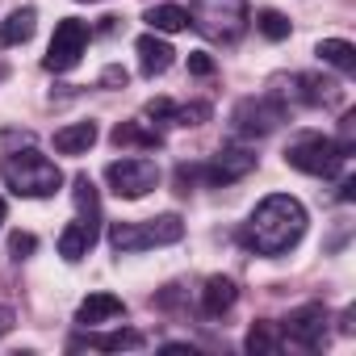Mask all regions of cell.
I'll return each instance as SVG.
<instances>
[{
	"label": "cell",
	"mask_w": 356,
	"mask_h": 356,
	"mask_svg": "<svg viewBox=\"0 0 356 356\" xmlns=\"http://www.w3.org/2000/svg\"><path fill=\"white\" fill-rule=\"evenodd\" d=\"M134 51H138V67H143V76H151V80H155V76H163V72L176 63V51H172L155 30H151V34H143V38L134 42Z\"/></svg>",
	"instance_id": "obj_12"
},
{
	"label": "cell",
	"mask_w": 356,
	"mask_h": 356,
	"mask_svg": "<svg viewBox=\"0 0 356 356\" xmlns=\"http://www.w3.org/2000/svg\"><path fill=\"white\" fill-rule=\"evenodd\" d=\"M256 30H260L268 42H285V38H289V17L277 13V9H260V13H256Z\"/></svg>",
	"instance_id": "obj_23"
},
{
	"label": "cell",
	"mask_w": 356,
	"mask_h": 356,
	"mask_svg": "<svg viewBox=\"0 0 356 356\" xmlns=\"http://www.w3.org/2000/svg\"><path fill=\"white\" fill-rule=\"evenodd\" d=\"M34 252H38V239H34L30 231H13V235H9V256H13V260H30Z\"/></svg>",
	"instance_id": "obj_26"
},
{
	"label": "cell",
	"mask_w": 356,
	"mask_h": 356,
	"mask_svg": "<svg viewBox=\"0 0 356 356\" xmlns=\"http://www.w3.org/2000/svg\"><path fill=\"white\" fill-rule=\"evenodd\" d=\"M172 109H176V105H172L168 97H155V101H147V109H143V113H147L151 122H172Z\"/></svg>",
	"instance_id": "obj_27"
},
{
	"label": "cell",
	"mask_w": 356,
	"mask_h": 356,
	"mask_svg": "<svg viewBox=\"0 0 356 356\" xmlns=\"http://www.w3.org/2000/svg\"><path fill=\"white\" fill-rule=\"evenodd\" d=\"M0 176L17 197H55L63 185V172L55 159H47L42 151H13L0 163Z\"/></svg>",
	"instance_id": "obj_2"
},
{
	"label": "cell",
	"mask_w": 356,
	"mask_h": 356,
	"mask_svg": "<svg viewBox=\"0 0 356 356\" xmlns=\"http://www.w3.org/2000/svg\"><path fill=\"white\" fill-rule=\"evenodd\" d=\"M206 118H210V105H206V101L176 105V109H172V122H176V126H202Z\"/></svg>",
	"instance_id": "obj_25"
},
{
	"label": "cell",
	"mask_w": 356,
	"mask_h": 356,
	"mask_svg": "<svg viewBox=\"0 0 356 356\" xmlns=\"http://www.w3.org/2000/svg\"><path fill=\"white\" fill-rule=\"evenodd\" d=\"M9 331H13V310H9V306H0V339H5Z\"/></svg>",
	"instance_id": "obj_31"
},
{
	"label": "cell",
	"mask_w": 356,
	"mask_h": 356,
	"mask_svg": "<svg viewBox=\"0 0 356 356\" xmlns=\"http://www.w3.org/2000/svg\"><path fill=\"white\" fill-rule=\"evenodd\" d=\"M343 159H348V151L327 134H302L285 147V163L306 176H335L343 168Z\"/></svg>",
	"instance_id": "obj_5"
},
{
	"label": "cell",
	"mask_w": 356,
	"mask_h": 356,
	"mask_svg": "<svg viewBox=\"0 0 356 356\" xmlns=\"http://www.w3.org/2000/svg\"><path fill=\"white\" fill-rule=\"evenodd\" d=\"M235 302H239V285H235L231 277H210V281H206V289H202V310H206L210 318H222Z\"/></svg>",
	"instance_id": "obj_15"
},
{
	"label": "cell",
	"mask_w": 356,
	"mask_h": 356,
	"mask_svg": "<svg viewBox=\"0 0 356 356\" xmlns=\"http://www.w3.org/2000/svg\"><path fill=\"white\" fill-rule=\"evenodd\" d=\"M185 239V222L181 214H159L147 222H113L109 227V243L113 252H147V248H168Z\"/></svg>",
	"instance_id": "obj_3"
},
{
	"label": "cell",
	"mask_w": 356,
	"mask_h": 356,
	"mask_svg": "<svg viewBox=\"0 0 356 356\" xmlns=\"http://www.w3.org/2000/svg\"><path fill=\"white\" fill-rule=\"evenodd\" d=\"M97 227H88L84 218H76V222H67L63 227V235H59V256L67 260V264H76V260H84L88 252H92V243H97Z\"/></svg>",
	"instance_id": "obj_13"
},
{
	"label": "cell",
	"mask_w": 356,
	"mask_h": 356,
	"mask_svg": "<svg viewBox=\"0 0 356 356\" xmlns=\"http://www.w3.org/2000/svg\"><path fill=\"white\" fill-rule=\"evenodd\" d=\"M243 348H248L252 356H277V352H281V331H277L273 323H252Z\"/></svg>",
	"instance_id": "obj_21"
},
{
	"label": "cell",
	"mask_w": 356,
	"mask_h": 356,
	"mask_svg": "<svg viewBox=\"0 0 356 356\" xmlns=\"http://www.w3.org/2000/svg\"><path fill=\"white\" fill-rule=\"evenodd\" d=\"M281 331H285L293 343H302V348H318L323 335H327V310H323V306H302V310H293V314L281 323Z\"/></svg>",
	"instance_id": "obj_10"
},
{
	"label": "cell",
	"mask_w": 356,
	"mask_h": 356,
	"mask_svg": "<svg viewBox=\"0 0 356 356\" xmlns=\"http://www.w3.org/2000/svg\"><path fill=\"white\" fill-rule=\"evenodd\" d=\"M105 181H109V189L122 202H138V197H147L159 185V168L147 155H126V159H113L105 168Z\"/></svg>",
	"instance_id": "obj_6"
},
{
	"label": "cell",
	"mask_w": 356,
	"mask_h": 356,
	"mask_svg": "<svg viewBox=\"0 0 356 356\" xmlns=\"http://www.w3.org/2000/svg\"><path fill=\"white\" fill-rule=\"evenodd\" d=\"M189 26H197L214 42H235L248 26V0H193Z\"/></svg>",
	"instance_id": "obj_4"
},
{
	"label": "cell",
	"mask_w": 356,
	"mask_h": 356,
	"mask_svg": "<svg viewBox=\"0 0 356 356\" xmlns=\"http://www.w3.org/2000/svg\"><path fill=\"white\" fill-rule=\"evenodd\" d=\"M72 185H76V210H80V218L101 231V197H97V185L88 181V176H76Z\"/></svg>",
	"instance_id": "obj_20"
},
{
	"label": "cell",
	"mask_w": 356,
	"mask_h": 356,
	"mask_svg": "<svg viewBox=\"0 0 356 356\" xmlns=\"http://www.w3.org/2000/svg\"><path fill=\"white\" fill-rule=\"evenodd\" d=\"M5 214H9V206H5V197H0V227H5Z\"/></svg>",
	"instance_id": "obj_33"
},
{
	"label": "cell",
	"mask_w": 356,
	"mask_h": 356,
	"mask_svg": "<svg viewBox=\"0 0 356 356\" xmlns=\"http://www.w3.org/2000/svg\"><path fill=\"white\" fill-rule=\"evenodd\" d=\"M88 38H92L88 22H80V17H63V22L55 26V34H51V47H47V59H42V67H47V72H55V76L72 72V67L84 59V51H88Z\"/></svg>",
	"instance_id": "obj_7"
},
{
	"label": "cell",
	"mask_w": 356,
	"mask_h": 356,
	"mask_svg": "<svg viewBox=\"0 0 356 356\" xmlns=\"http://www.w3.org/2000/svg\"><path fill=\"white\" fill-rule=\"evenodd\" d=\"M143 22L155 34H181V30H189V9H181V5H151L143 13Z\"/></svg>",
	"instance_id": "obj_18"
},
{
	"label": "cell",
	"mask_w": 356,
	"mask_h": 356,
	"mask_svg": "<svg viewBox=\"0 0 356 356\" xmlns=\"http://www.w3.org/2000/svg\"><path fill=\"white\" fill-rule=\"evenodd\" d=\"M38 30V13L34 9H13L5 22H0V47H22L30 42Z\"/></svg>",
	"instance_id": "obj_17"
},
{
	"label": "cell",
	"mask_w": 356,
	"mask_h": 356,
	"mask_svg": "<svg viewBox=\"0 0 356 356\" xmlns=\"http://www.w3.org/2000/svg\"><path fill=\"white\" fill-rule=\"evenodd\" d=\"M281 122H285V105L273 101V97H248V101H239L235 113H231V126H235V134H243V138H264V134H273Z\"/></svg>",
	"instance_id": "obj_8"
},
{
	"label": "cell",
	"mask_w": 356,
	"mask_h": 356,
	"mask_svg": "<svg viewBox=\"0 0 356 356\" xmlns=\"http://www.w3.org/2000/svg\"><path fill=\"white\" fill-rule=\"evenodd\" d=\"M314 55L327 63V67H335V72H356V47L348 42V38H323L318 47H314Z\"/></svg>",
	"instance_id": "obj_19"
},
{
	"label": "cell",
	"mask_w": 356,
	"mask_h": 356,
	"mask_svg": "<svg viewBox=\"0 0 356 356\" xmlns=\"http://www.w3.org/2000/svg\"><path fill=\"white\" fill-rule=\"evenodd\" d=\"M76 5H92V0H76Z\"/></svg>",
	"instance_id": "obj_34"
},
{
	"label": "cell",
	"mask_w": 356,
	"mask_h": 356,
	"mask_svg": "<svg viewBox=\"0 0 356 356\" xmlns=\"http://www.w3.org/2000/svg\"><path fill=\"white\" fill-rule=\"evenodd\" d=\"M113 143L118 147H159V134L155 130H143L134 122H122V126H113Z\"/></svg>",
	"instance_id": "obj_24"
},
{
	"label": "cell",
	"mask_w": 356,
	"mask_h": 356,
	"mask_svg": "<svg viewBox=\"0 0 356 356\" xmlns=\"http://www.w3.org/2000/svg\"><path fill=\"white\" fill-rule=\"evenodd\" d=\"M126 314V302L118 298V293H88L80 306H76V323L80 327H97V323H113V318H122Z\"/></svg>",
	"instance_id": "obj_11"
},
{
	"label": "cell",
	"mask_w": 356,
	"mask_h": 356,
	"mask_svg": "<svg viewBox=\"0 0 356 356\" xmlns=\"http://www.w3.org/2000/svg\"><path fill=\"white\" fill-rule=\"evenodd\" d=\"M293 84H298V101H306V105H327L335 97V84L323 76H298Z\"/></svg>",
	"instance_id": "obj_22"
},
{
	"label": "cell",
	"mask_w": 356,
	"mask_h": 356,
	"mask_svg": "<svg viewBox=\"0 0 356 356\" xmlns=\"http://www.w3.org/2000/svg\"><path fill=\"white\" fill-rule=\"evenodd\" d=\"M352 197H356V181H343L339 185V202H352Z\"/></svg>",
	"instance_id": "obj_32"
},
{
	"label": "cell",
	"mask_w": 356,
	"mask_h": 356,
	"mask_svg": "<svg viewBox=\"0 0 356 356\" xmlns=\"http://www.w3.org/2000/svg\"><path fill=\"white\" fill-rule=\"evenodd\" d=\"M252 168H256V155H252V151H243V147H227V151H218V155L202 168V176H206V185L222 189V185L243 181Z\"/></svg>",
	"instance_id": "obj_9"
},
{
	"label": "cell",
	"mask_w": 356,
	"mask_h": 356,
	"mask_svg": "<svg viewBox=\"0 0 356 356\" xmlns=\"http://www.w3.org/2000/svg\"><path fill=\"white\" fill-rule=\"evenodd\" d=\"M302 235H306V206L289 193H273L252 210L239 239H243L248 252L273 260V256H285L289 248H298Z\"/></svg>",
	"instance_id": "obj_1"
},
{
	"label": "cell",
	"mask_w": 356,
	"mask_h": 356,
	"mask_svg": "<svg viewBox=\"0 0 356 356\" xmlns=\"http://www.w3.org/2000/svg\"><path fill=\"white\" fill-rule=\"evenodd\" d=\"M197 176H202V168H189V163H181V168H176V193H189Z\"/></svg>",
	"instance_id": "obj_28"
},
{
	"label": "cell",
	"mask_w": 356,
	"mask_h": 356,
	"mask_svg": "<svg viewBox=\"0 0 356 356\" xmlns=\"http://www.w3.org/2000/svg\"><path fill=\"white\" fill-rule=\"evenodd\" d=\"M97 138H101L97 122H72V126H59L55 130V151L59 155H84Z\"/></svg>",
	"instance_id": "obj_14"
},
{
	"label": "cell",
	"mask_w": 356,
	"mask_h": 356,
	"mask_svg": "<svg viewBox=\"0 0 356 356\" xmlns=\"http://www.w3.org/2000/svg\"><path fill=\"white\" fill-rule=\"evenodd\" d=\"M189 72H193V76H214V59H210L206 51H193V55H189Z\"/></svg>",
	"instance_id": "obj_29"
},
{
	"label": "cell",
	"mask_w": 356,
	"mask_h": 356,
	"mask_svg": "<svg viewBox=\"0 0 356 356\" xmlns=\"http://www.w3.org/2000/svg\"><path fill=\"white\" fill-rule=\"evenodd\" d=\"M126 80H130V76H126V67H105V76H101V84H105V88H122Z\"/></svg>",
	"instance_id": "obj_30"
},
{
	"label": "cell",
	"mask_w": 356,
	"mask_h": 356,
	"mask_svg": "<svg viewBox=\"0 0 356 356\" xmlns=\"http://www.w3.org/2000/svg\"><path fill=\"white\" fill-rule=\"evenodd\" d=\"M101 348V352H134V348H143L147 339H143V331H130V327H122V331H109V335H80V339H72V348Z\"/></svg>",
	"instance_id": "obj_16"
}]
</instances>
